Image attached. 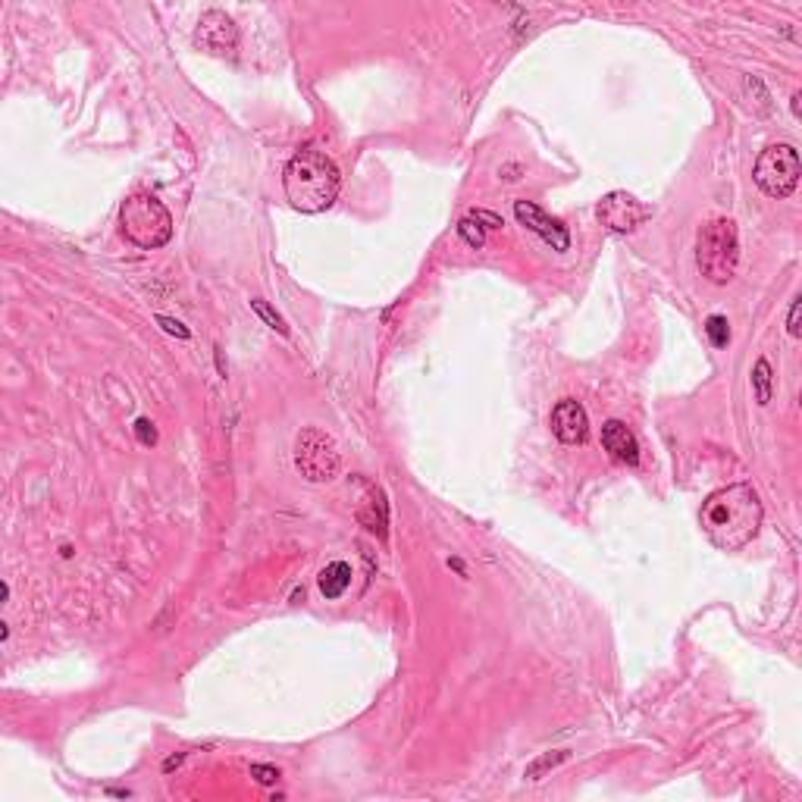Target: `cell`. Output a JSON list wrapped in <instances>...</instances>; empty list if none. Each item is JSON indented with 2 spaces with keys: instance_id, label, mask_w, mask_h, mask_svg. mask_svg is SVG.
<instances>
[{
  "instance_id": "6da1fadb",
  "label": "cell",
  "mask_w": 802,
  "mask_h": 802,
  "mask_svg": "<svg viewBox=\"0 0 802 802\" xmlns=\"http://www.w3.org/2000/svg\"><path fill=\"white\" fill-rule=\"evenodd\" d=\"M699 521L721 552H740L762 527V499L749 483L724 486L705 499Z\"/></svg>"
},
{
  "instance_id": "7a4b0ae2",
  "label": "cell",
  "mask_w": 802,
  "mask_h": 802,
  "mask_svg": "<svg viewBox=\"0 0 802 802\" xmlns=\"http://www.w3.org/2000/svg\"><path fill=\"white\" fill-rule=\"evenodd\" d=\"M339 167L317 148H301L282 170V188L286 198L301 214H320L333 207L339 198Z\"/></svg>"
},
{
  "instance_id": "3957f363",
  "label": "cell",
  "mask_w": 802,
  "mask_h": 802,
  "mask_svg": "<svg viewBox=\"0 0 802 802\" xmlns=\"http://www.w3.org/2000/svg\"><path fill=\"white\" fill-rule=\"evenodd\" d=\"M740 264V235L737 223L727 217H715L699 229L696 239V267L712 282V286H727L737 276Z\"/></svg>"
},
{
  "instance_id": "277c9868",
  "label": "cell",
  "mask_w": 802,
  "mask_h": 802,
  "mask_svg": "<svg viewBox=\"0 0 802 802\" xmlns=\"http://www.w3.org/2000/svg\"><path fill=\"white\" fill-rule=\"evenodd\" d=\"M120 229L135 248L157 251L173 239V217L154 195H132L120 207Z\"/></svg>"
},
{
  "instance_id": "5b68a950",
  "label": "cell",
  "mask_w": 802,
  "mask_h": 802,
  "mask_svg": "<svg viewBox=\"0 0 802 802\" xmlns=\"http://www.w3.org/2000/svg\"><path fill=\"white\" fill-rule=\"evenodd\" d=\"M295 467L308 483L336 480L339 467H342V455L336 448V439L329 433H323V430H317V427L301 430L298 439H295Z\"/></svg>"
},
{
  "instance_id": "8992f818",
  "label": "cell",
  "mask_w": 802,
  "mask_h": 802,
  "mask_svg": "<svg viewBox=\"0 0 802 802\" xmlns=\"http://www.w3.org/2000/svg\"><path fill=\"white\" fill-rule=\"evenodd\" d=\"M799 151L793 145H771L759 154L756 160V170H752V176H756V185L762 188V192L768 198H777V201H784L796 192V185H799Z\"/></svg>"
},
{
  "instance_id": "52a82bcc",
  "label": "cell",
  "mask_w": 802,
  "mask_h": 802,
  "mask_svg": "<svg viewBox=\"0 0 802 802\" xmlns=\"http://www.w3.org/2000/svg\"><path fill=\"white\" fill-rule=\"evenodd\" d=\"M596 217L611 232H633L636 226H643L652 217V207H646L643 201H636L627 192H608L596 207Z\"/></svg>"
},
{
  "instance_id": "ba28073f",
  "label": "cell",
  "mask_w": 802,
  "mask_h": 802,
  "mask_svg": "<svg viewBox=\"0 0 802 802\" xmlns=\"http://www.w3.org/2000/svg\"><path fill=\"white\" fill-rule=\"evenodd\" d=\"M195 44H201L207 54H217V57L235 54V47H239V26H235L232 16H226L223 10H207L198 19Z\"/></svg>"
},
{
  "instance_id": "9c48e42d",
  "label": "cell",
  "mask_w": 802,
  "mask_h": 802,
  "mask_svg": "<svg viewBox=\"0 0 802 802\" xmlns=\"http://www.w3.org/2000/svg\"><path fill=\"white\" fill-rule=\"evenodd\" d=\"M514 217L521 226L536 232L542 242H549L555 251H568L571 248V232L568 226H561L555 217H549L546 210L536 207L533 201H514Z\"/></svg>"
},
{
  "instance_id": "30bf717a",
  "label": "cell",
  "mask_w": 802,
  "mask_h": 802,
  "mask_svg": "<svg viewBox=\"0 0 802 802\" xmlns=\"http://www.w3.org/2000/svg\"><path fill=\"white\" fill-rule=\"evenodd\" d=\"M552 433L564 442V445H583L589 436V417L586 408L574 398H561L555 411H552Z\"/></svg>"
},
{
  "instance_id": "8fae6325",
  "label": "cell",
  "mask_w": 802,
  "mask_h": 802,
  "mask_svg": "<svg viewBox=\"0 0 802 802\" xmlns=\"http://www.w3.org/2000/svg\"><path fill=\"white\" fill-rule=\"evenodd\" d=\"M602 445L618 464H627V467L640 464V442H636V436L624 427L621 420H608L605 423V427H602Z\"/></svg>"
},
{
  "instance_id": "7c38bea8",
  "label": "cell",
  "mask_w": 802,
  "mask_h": 802,
  "mask_svg": "<svg viewBox=\"0 0 802 802\" xmlns=\"http://www.w3.org/2000/svg\"><path fill=\"white\" fill-rule=\"evenodd\" d=\"M364 486V499L358 502V521L376 533V536H386V527H389V505H386V495L380 486H373V483H361Z\"/></svg>"
},
{
  "instance_id": "4fadbf2b",
  "label": "cell",
  "mask_w": 802,
  "mask_h": 802,
  "mask_svg": "<svg viewBox=\"0 0 802 802\" xmlns=\"http://www.w3.org/2000/svg\"><path fill=\"white\" fill-rule=\"evenodd\" d=\"M320 583V593L333 602V599H342L345 596V589L351 586V564L348 561H333V564H326V568L320 571L317 577Z\"/></svg>"
},
{
  "instance_id": "5bb4252c",
  "label": "cell",
  "mask_w": 802,
  "mask_h": 802,
  "mask_svg": "<svg viewBox=\"0 0 802 802\" xmlns=\"http://www.w3.org/2000/svg\"><path fill=\"white\" fill-rule=\"evenodd\" d=\"M568 759H571V752H568V749L546 752V756H539L536 762H530V765H527V777H530V781H539L542 774H546V771H555L558 765H564Z\"/></svg>"
},
{
  "instance_id": "9a60e30c",
  "label": "cell",
  "mask_w": 802,
  "mask_h": 802,
  "mask_svg": "<svg viewBox=\"0 0 802 802\" xmlns=\"http://www.w3.org/2000/svg\"><path fill=\"white\" fill-rule=\"evenodd\" d=\"M752 386H756L759 405H768V401H771V364L765 358L756 361V370H752Z\"/></svg>"
},
{
  "instance_id": "2e32d148",
  "label": "cell",
  "mask_w": 802,
  "mask_h": 802,
  "mask_svg": "<svg viewBox=\"0 0 802 802\" xmlns=\"http://www.w3.org/2000/svg\"><path fill=\"white\" fill-rule=\"evenodd\" d=\"M251 311H254L257 317H261V320H264L270 329H276L279 336H289V326H286V320H282V317H279V314L270 308V304H267L264 298H254V301H251Z\"/></svg>"
},
{
  "instance_id": "e0dca14e",
  "label": "cell",
  "mask_w": 802,
  "mask_h": 802,
  "mask_svg": "<svg viewBox=\"0 0 802 802\" xmlns=\"http://www.w3.org/2000/svg\"><path fill=\"white\" fill-rule=\"evenodd\" d=\"M458 235H461V239H464L470 248H483V245H486V229H483L474 217H464V220L458 223Z\"/></svg>"
},
{
  "instance_id": "ac0fdd59",
  "label": "cell",
  "mask_w": 802,
  "mask_h": 802,
  "mask_svg": "<svg viewBox=\"0 0 802 802\" xmlns=\"http://www.w3.org/2000/svg\"><path fill=\"white\" fill-rule=\"evenodd\" d=\"M705 333H709L712 345L715 348H724L730 342V326H727V317L721 314H712L709 320H705Z\"/></svg>"
},
{
  "instance_id": "d6986e66",
  "label": "cell",
  "mask_w": 802,
  "mask_h": 802,
  "mask_svg": "<svg viewBox=\"0 0 802 802\" xmlns=\"http://www.w3.org/2000/svg\"><path fill=\"white\" fill-rule=\"evenodd\" d=\"M135 436L141 445H154L157 442V430H154V423L148 417H138L135 420Z\"/></svg>"
},
{
  "instance_id": "ffe728a7",
  "label": "cell",
  "mask_w": 802,
  "mask_h": 802,
  "mask_svg": "<svg viewBox=\"0 0 802 802\" xmlns=\"http://www.w3.org/2000/svg\"><path fill=\"white\" fill-rule=\"evenodd\" d=\"M251 777H254L257 784L270 787V784L279 781V768H270V765H251Z\"/></svg>"
},
{
  "instance_id": "44dd1931",
  "label": "cell",
  "mask_w": 802,
  "mask_h": 802,
  "mask_svg": "<svg viewBox=\"0 0 802 802\" xmlns=\"http://www.w3.org/2000/svg\"><path fill=\"white\" fill-rule=\"evenodd\" d=\"M157 323H160L163 329H167V333H170V336H179V339H188V336H192V333H188V329H185V326H182L179 320H170V317H157Z\"/></svg>"
},
{
  "instance_id": "7402d4cb",
  "label": "cell",
  "mask_w": 802,
  "mask_h": 802,
  "mask_svg": "<svg viewBox=\"0 0 802 802\" xmlns=\"http://www.w3.org/2000/svg\"><path fill=\"white\" fill-rule=\"evenodd\" d=\"M470 217H474L483 229H502V220L495 217V214H489V210H474Z\"/></svg>"
},
{
  "instance_id": "603a6c76",
  "label": "cell",
  "mask_w": 802,
  "mask_h": 802,
  "mask_svg": "<svg viewBox=\"0 0 802 802\" xmlns=\"http://www.w3.org/2000/svg\"><path fill=\"white\" fill-rule=\"evenodd\" d=\"M787 333L796 339L799 336V298H793V304H790V320H787Z\"/></svg>"
}]
</instances>
